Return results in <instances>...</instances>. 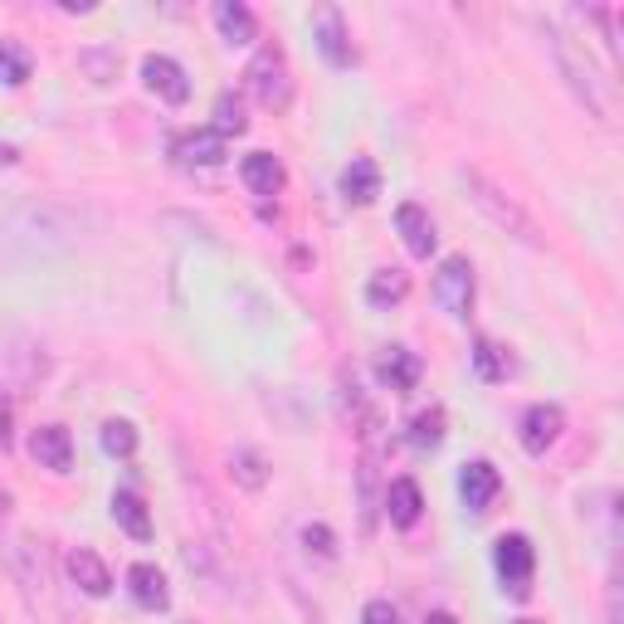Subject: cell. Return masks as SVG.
<instances>
[{
  "label": "cell",
  "mask_w": 624,
  "mask_h": 624,
  "mask_svg": "<svg viewBox=\"0 0 624 624\" xmlns=\"http://www.w3.org/2000/svg\"><path fill=\"white\" fill-rule=\"evenodd\" d=\"M547 40H551V54H556V64H561V74H566V84L576 88V98L595 112L600 122H610V112H615V103H610V94H605V78H600L595 69H590V59L581 50H576L571 40L561 35V30H547Z\"/></svg>",
  "instance_id": "cell-1"
},
{
  "label": "cell",
  "mask_w": 624,
  "mask_h": 624,
  "mask_svg": "<svg viewBox=\"0 0 624 624\" xmlns=\"http://www.w3.org/2000/svg\"><path fill=\"white\" fill-rule=\"evenodd\" d=\"M54 220H64V210H59V206H25V210L6 215V220H0V244L15 249L20 240H25V244H30V254H44V249H50V240L74 244V234H78V230H54Z\"/></svg>",
  "instance_id": "cell-2"
},
{
  "label": "cell",
  "mask_w": 624,
  "mask_h": 624,
  "mask_svg": "<svg viewBox=\"0 0 624 624\" xmlns=\"http://www.w3.org/2000/svg\"><path fill=\"white\" fill-rule=\"evenodd\" d=\"M493 566L503 576V590L513 600H527L532 595V571H537V547H532L522 532H503L493 541Z\"/></svg>",
  "instance_id": "cell-3"
},
{
  "label": "cell",
  "mask_w": 624,
  "mask_h": 624,
  "mask_svg": "<svg viewBox=\"0 0 624 624\" xmlns=\"http://www.w3.org/2000/svg\"><path fill=\"white\" fill-rule=\"evenodd\" d=\"M463 186H469V200H473V206H479V210L488 215V220L497 225V230L517 234L522 244H541V240H537V225H532L527 215H522V210H517L507 196H497V190L488 186V180H483L479 172H463Z\"/></svg>",
  "instance_id": "cell-4"
},
{
  "label": "cell",
  "mask_w": 624,
  "mask_h": 624,
  "mask_svg": "<svg viewBox=\"0 0 624 624\" xmlns=\"http://www.w3.org/2000/svg\"><path fill=\"white\" fill-rule=\"evenodd\" d=\"M435 303L449 317H469V308H473V264L463 254H453V259L439 264V274H435Z\"/></svg>",
  "instance_id": "cell-5"
},
{
  "label": "cell",
  "mask_w": 624,
  "mask_h": 624,
  "mask_svg": "<svg viewBox=\"0 0 624 624\" xmlns=\"http://www.w3.org/2000/svg\"><path fill=\"white\" fill-rule=\"evenodd\" d=\"M249 84H254L259 103L264 108H288L293 98V78H288V64H283L278 50H264L254 59V69H249Z\"/></svg>",
  "instance_id": "cell-6"
},
{
  "label": "cell",
  "mask_w": 624,
  "mask_h": 624,
  "mask_svg": "<svg viewBox=\"0 0 624 624\" xmlns=\"http://www.w3.org/2000/svg\"><path fill=\"white\" fill-rule=\"evenodd\" d=\"M142 84L152 88V94H162L166 103H186L190 98V78L172 54H146L142 59Z\"/></svg>",
  "instance_id": "cell-7"
},
{
  "label": "cell",
  "mask_w": 624,
  "mask_h": 624,
  "mask_svg": "<svg viewBox=\"0 0 624 624\" xmlns=\"http://www.w3.org/2000/svg\"><path fill=\"white\" fill-rule=\"evenodd\" d=\"M30 459L40 463V469L50 473H69L74 469V439L64 425H40L35 435H30Z\"/></svg>",
  "instance_id": "cell-8"
},
{
  "label": "cell",
  "mask_w": 624,
  "mask_h": 624,
  "mask_svg": "<svg viewBox=\"0 0 624 624\" xmlns=\"http://www.w3.org/2000/svg\"><path fill=\"white\" fill-rule=\"evenodd\" d=\"M313 35H317V50L327 54V64H337V69H351V64H357V50H351V40L342 30V15H337L332 6H322L313 15Z\"/></svg>",
  "instance_id": "cell-9"
},
{
  "label": "cell",
  "mask_w": 624,
  "mask_h": 624,
  "mask_svg": "<svg viewBox=\"0 0 624 624\" xmlns=\"http://www.w3.org/2000/svg\"><path fill=\"white\" fill-rule=\"evenodd\" d=\"M561 425H566V415H561V405H532L527 415H522V449L527 453H547L556 439H561Z\"/></svg>",
  "instance_id": "cell-10"
},
{
  "label": "cell",
  "mask_w": 624,
  "mask_h": 624,
  "mask_svg": "<svg viewBox=\"0 0 624 624\" xmlns=\"http://www.w3.org/2000/svg\"><path fill=\"white\" fill-rule=\"evenodd\" d=\"M497 488H503V473H497L488 459L463 463V473H459V493H463V507H469V513H488V503L497 497Z\"/></svg>",
  "instance_id": "cell-11"
},
{
  "label": "cell",
  "mask_w": 624,
  "mask_h": 624,
  "mask_svg": "<svg viewBox=\"0 0 624 624\" xmlns=\"http://www.w3.org/2000/svg\"><path fill=\"white\" fill-rule=\"evenodd\" d=\"M395 230H401V240H405V249H410L415 259H429V254H435L439 234H435V220L425 215V206L405 200V206L395 210Z\"/></svg>",
  "instance_id": "cell-12"
},
{
  "label": "cell",
  "mask_w": 624,
  "mask_h": 624,
  "mask_svg": "<svg viewBox=\"0 0 624 624\" xmlns=\"http://www.w3.org/2000/svg\"><path fill=\"white\" fill-rule=\"evenodd\" d=\"M128 590H132V600H138L142 610H156V615H162L166 605H172V590H166V576L156 571L152 561H138L128 571Z\"/></svg>",
  "instance_id": "cell-13"
},
{
  "label": "cell",
  "mask_w": 624,
  "mask_h": 624,
  "mask_svg": "<svg viewBox=\"0 0 624 624\" xmlns=\"http://www.w3.org/2000/svg\"><path fill=\"white\" fill-rule=\"evenodd\" d=\"M342 196L347 206H371L381 196V166L371 156H351V166L342 172Z\"/></svg>",
  "instance_id": "cell-14"
},
{
  "label": "cell",
  "mask_w": 624,
  "mask_h": 624,
  "mask_svg": "<svg viewBox=\"0 0 624 624\" xmlns=\"http://www.w3.org/2000/svg\"><path fill=\"white\" fill-rule=\"evenodd\" d=\"M240 176H244V186L254 190V196H278L283 190V162L274 152H249L244 162H240Z\"/></svg>",
  "instance_id": "cell-15"
},
{
  "label": "cell",
  "mask_w": 624,
  "mask_h": 624,
  "mask_svg": "<svg viewBox=\"0 0 624 624\" xmlns=\"http://www.w3.org/2000/svg\"><path fill=\"white\" fill-rule=\"evenodd\" d=\"M69 576H74V585L84 590V595H94V600H103L108 590H112L108 566L98 561V551H88V547H74L69 551Z\"/></svg>",
  "instance_id": "cell-16"
},
{
  "label": "cell",
  "mask_w": 624,
  "mask_h": 624,
  "mask_svg": "<svg viewBox=\"0 0 624 624\" xmlns=\"http://www.w3.org/2000/svg\"><path fill=\"white\" fill-rule=\"evenodd\" d=\"M376 376H381V385H391V391H415L419 385V357L410 347H391L376 361Z\"/></svg>",
  "instance_id": "cell-17"
},
{
  "label": "cell",
  "mask_w": 624,
  "mask_h": 624,
  "mask_svg": "<svg viewBox=\"0 0 624 624\" xmlns=\"http://www.w3.org/2000/svg\"><path fill=\"white\" fill-rule=\"evenodd\" d=\"M419 513H425V497H419L415 479H395L385 488V517H391L395 527H415Z\"/></svg>",
  "instance_id": "cell-18"
},
{
  "label": "cell",
  "mask_w": 624,
  "mask_h": 624,
  "mask_svg": "<svg viewBox=\"0 0 624 624\" xmlns=\"http://www.w3.org/2000/svg\"><path fill=\"white\" fill-rule=\"evenodd\" d=\"M112 522H118L128 537L152 541V517H146V503L132 493V488H118V493H112Z\"/></svg>",
  "instance_id": "cell-19"
},
{
  "label": "cell",
  "mask_w": 624,
  "mask_h": 624,
  "mask_svg": "<svg viewBox=\"0 0 624 624\" xmlns=\"http://www.w3.org/2000/svg\"><path fill=\"white\" fill-rule=\"evenodd\" d=\"M176 156L186 166H220L225 162V138L215 128H200V132H186L176 142Z\"/></svg>",
  "instance_id": "cell-20"
},
{
  "label": "cell",
  "mask_w": 624,
  "mask_h": 624,
  "mask_svg": "<svg viewBox=\"0 0 624 624\" xmlns=\"http://www.w3.org/2000/svg\"><path fill=\"white\" fill-rule=\"evenodd\" d=\"M215 25H220V35L230 44H249L259 35V20L244 0H220V6H215Z\"/></svg>",
  "instance_id": "cell-21"
},
{
  "label": "cell",
  "mask_w": 624,
  "mask_h": 624,
  "mask_svg": "<svg viewBox=\"0 0 624 624\" xmlns=\"http://www.w3.org/2000/svg\"><path fill=\"white\" fill-rule=\"evenodd\" d=\"M405 293H410V278H405L401 269H381V274H371V283H366L371 308H391V303H401Z\"/></svg>",
  "instance_id": "cell-22"
},
{
  "label": "cell",
  "mask_w": 624,
  "mask_h": 624,
  "mask_svg": "<svg viewBox=\"0 0 624 624\" xmlns=\"http://www.w3.org/2000/svg\"><path fill=\"white\" fill-rule=\"evenodd\" d=\"M473 371H479V381H503L507 371H513V361H507V351L497 342L479 337V342H473Z\"/></svg>",
  "instance_id": "cell-23"
},
{
  "label": "cell",
  "mask_w": 624,
  "mask_h": 624,
  "mask_svg": "<svg viewBox=\"0 0 624 624\" xmlns=\"http://www.w3.org/2000/svg\"><path fill=\"white\" fill-rule=\"evenodd\" d=\"M30 78V50H20L15 40H0V84L20 88Z\"/></svg>",
  "instance_id": "cell-24"
},
{
  "label": "cell",
  "mask_w": 624,
  "mask_h": 624,
  "mask_svg": "<svg viewBox=\"0 0 624 624\" xmlns=\"http://www.w3.org/2000/svg\"><path fill=\"white\" fill-rule=\"evenodd\" d=\"M410 445L415 449H439L445 445V410H419L410 419Z\"/></svg>",
  "instance_id": "cell-25"
},
{
  "label": "cell",
  "mask_w": 624,
  "mask_h": 624,
  "mask_svg": "<svg viewBox=\"0 0 624 624\" xmlns=\"http://www.w3.org/2000/svg\"><path fill=\"white\" fill-rule=\"evenodd\" d=\"M230 469H234V479H240L244 488H264L269 483V463H264V453H259V449H234Z\"/></svg>",
  "instance_id": "cell-26"
},
{
  "label": "cell",
  "mask_w": 624,
  "mask_h": 624,
  "mask_svg": "<svg viewBox=\"0 0 624 624\" xmlns=\"http://www.w3.org/2000/svg\"><path fill=\"white\" fill-rule=\"evenodd\" d=\"M244 128H249V122H244L240 98H234V94H220V98H215V132H220V138H240Z\"/></svg>",
  "instance_id": "cell-27"
},
{
  "label": "cell",
  "mask_w": 624,
  "mask_h": 624,
  "mask_svg": "<svg viewBox=\"0 0 624 624\" xmlns=\"http://www.w3.org/2000/svg\"><path fill=\"white\" fill-rule=\"evenodd\" d=\"M103 449L112 453V459H132V453H138V429H132L128 419H108L103 425Z\"/></svg>",
  "instance_id": "cell-28"
},
{
  "label": "cell",
  "mask_w": 624,
  "mask_h": 624,
  "mask_svg": "<svg viewBox=\"0 0 624 624\" xmlns=\"http://www.w3.org/2000/svg\"><path fill=\"white\" fill-rule=\"evenodd\" d=\"M303 547H308V556H317V561H337V537L327 522H308V527H303Z\"/></svg>",
  "instance_id": "cell-29"
},
{
  "label": "cell",
  "mask_w": 624,
  "mask_h": 624,
  "mask_svg": "<svg viewBox=\"0 0 624 624\" xmlns=\"http://www.w3.org/2000/svg\"><path fill=\"white\" fill-rule=\"evenodd\" d=\"M361 624H401L391 600H366V610H361Z\"/></svg>",
  "instance_id": "cell-30"
},
{
  "label": "cell",
  "mask_w": 624,
  "mask_h": 624,
  "mask_svg": "<svg viewBox=\"0 0 624 624\" xmlns=\"http://www.w3.org/2000/svg\"><path fill=\"white\" fill-rule=\"evenodd\" d=\"M84 64H88V69H94V78H98V84H108V78H112V64H118V59H112V54H98V50H88V54H84Z\"/></svg>",
  "instance_id": "cell-31"
},
{
  "label": "cell",
  "mask_w": 624,
  "mask_h": 624,
  "mask_svg": "<svg viewBox=\"0 0 624 624\" xmlns=\"http://www.w3.org/2000/svg\"><path fill=\"white\" fill-rule=\"evenodd\" d=\"M6 449H10V410L0 405V453H6Z\"/></svg>",
  "instance_id": "cell-32"
},
{
  "label": "cell",
  "mask_w": 624,
  "mask_h": 624,
  "mask_svg": "<svg viewBox=\"0 0 624 624\" xmlns=\"http://www.w3.org/2000/svg\"><path fill=\"white\" fill-rule=\"evenodd\" d=\"M425 624H459V620H453L449 610H429V615H425Z\"/></svg>",
  "instance_id": "cell-33"
},
{
  "label": "cell",
  "mask_w": 624,
  "mask_h": 624,
  "mask_svg": "<svg viewBox=\"0 0 624 624\" xmlns=\"http://www.w3.org/2000/svg\"><path fill=\"white\" fill-rule=\"evenodd\" d=\"M10 507H15V497H10V488L0 483V517H10Z\"/></svg>",
  "instance_id": "cell-34"
},
{
  "label": "cell",
  "mask_w": 624,
  "mask_h": 624,
  "mask_svg": "<svg viewBox=\"0 0 624 624\" xmlns=\"http://www.w3.org/2000/svg\"><path fill=\"white\" fill-rule=\"evenodd\" d=\"M15 156H20L15 146H10V142H0V166H15Z\"/></svg>",
  "instance_id": "cell-35"
},
{
  "label": "cell",
  "mask_w": 624,
  "mask_h": 624,
  "mask_svg": "<svg viewBox=\"0 0 624 624\" xmlns=\"http://www.w3.org/2000/svg\"><path fill=\"white\" fill-rule=\"evenodd\" d=\"M513 624H537V620H513Z\"/></svg>",
  "instance_id": "cell-36"
}]
</instances>
